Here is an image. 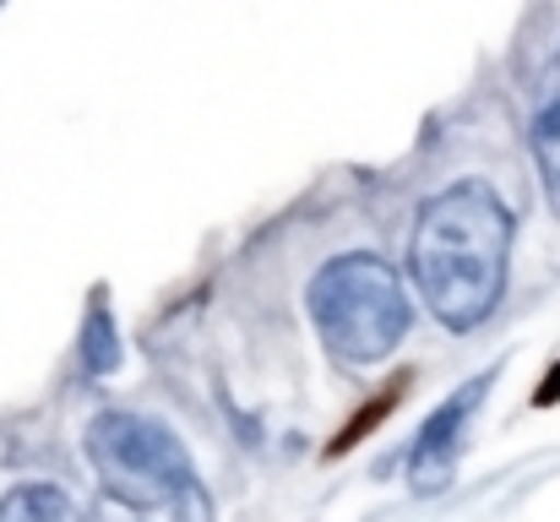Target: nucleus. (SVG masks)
<instances>
[{
    "mask_svg": "<svg viewBox=\"0 0 560 522\" xmlns=\"http://www.w3.org/2000/svg\"><path fill=\"white\" fill-rule=\"evenodd\" d=\"M512 229H517L512 207L485 179H457L419 207L408 240V272L441 327L474 333L501 305Z\"/></svg>",
    "mask_w": 560,
    "mask_h": 522,
    "instance_id": "f257e3e1",
    "label": "nucleus"
},
{
    "mask_svg": "<svg viewBox=\"0 0 560 522\" xmlns=\"http://www.w3.org/2000/svg\"><path fill=\"white\" fill-rule=\"evenodd\" d=\"M88 463L104 501L126 512H180L207 496L180 436L131 408H109L88 425Z\"/></svg>",
    "mask_w": 560,
    "mask_h": 522,
    "instance_id": "f03ea898",
    "label": "nucleus"
},
{
    "mask_svg": "<svg viewBox=\"0 0 560 522\" xmlns=\"http://www.w3.org/2000/svg\"><path fill=\"white\" fill-rule=\"evenodd\" d=\"M311 322L343 364H381L408 333V294L386 256L343 251L311 278Z\"/></svg>",
    "mask_w": 560,
    "mask_h": 522,
    "instance_id": "7ed1b4c3",
    "label": "nucleus"
},
{
    "mask_svg": "<svg viewBox=\"0 0 560 522\" xmlns=\"http://www.w3.org/2000/svg\"><path fill=\"white\" fill-rule=\"evenodd\" d=\"M485 392H490V375L457 386V392L424 419V430H419V441H413V457H408V479H413L419 496H435V490L452 485V468H457L463 436H468V425H474Z\"/></svg>",
    "mask_w": 560,
    "mask_h": 522,
    "instance_id": "20e7f679",
    "label": "nucleus"
},
{
    "mask_svg": "<svg viewBox=\"0 0 560 522\" xmlns=\"http://www.w3.org/2000/svg\"><path fill=\"white\" fill-rule=\"evenodd\" d=\"M528 142H534V164L545 179V196L560 218V49L534 82V104H528Z\"/></svg>",
    "mask_w": 560,
    "mask_h": 522,
    "instance_id": "39448f33",
    "label": "nucleus"
},
{
    "mask_svg": "<svg viewBox=\"0 0 560 522\" xmlns=\"http://www.w3.org/2000/svg\"><path fill=\"white\" fill-rule=\"evenodd\" d=\"M0 522H77V512L55 485H22L0 496Z\"/></svg>",
    "mask_w": 560,
    "mask_h": 522,
    "instance_id": "423d86ee",
    "label": "nucleus"
},
{
    "mask_svg": "<svg viewBox=\"0 0 560 522\" xmlns=\"http://www.w3.org/2000/svg\"><path fill=\"white\" fill-rule=\"evenodd\" d=\"M82 359L93 375H109L120 364V338H115V322H109V305H93L88 311V333H82Z\"/></svg>",
    "mask_w": 560,
    "mask_h": 522,
    "instance_id": "0eeeda50",
    "label": "nucleus"
},
{
    "mask_svg": "<svg viewBox=\"0 0 560 522\" xmlns=\"http://www.w3.org/2000/svg\"><path fill=\"white\" fill-rule=\"evenodd\" d=\"M88 522H212V501L201 496V501H190L180 512H126V507H115V501H98Z\"/></svg>",
    "mask_w": 560,
    "mask_h": 522,
    "instance_id": "6e6552de",
    "label": "nucleus"
},
{
    "mask_svg": "<svg viewBox=\"0 0 560 522\" xmlns=\"http://www.w3.org/2000/svg\"><path fill=\"white\" fill-rule=\"evenodd\" d=\"M397 397H402V381H397V386H386V392L375 397V403L365 408V414H360V419H349V425H343V436H338V446H332V452H343V446L365 441V430H371V425L381 419V414H386V408H397Z\"/></svg>",
    "mask_w": 560,
    "mask_h": 522,
    "instance_id": "1a4fd4ad",
    "label": "nucleus"
},
{
    "mask_svg": "<svg viewBox=\"0 0 560 522\" xmlns=\"http://www.w3.org/2000/svg\"><path fill=\"white\" fill-rule=\"evenodd\" d=\"M550 403H560V364L545 375V386H539V408H550Z\"/></svg>",
    "mask_w": 560,
    "mask_h": 522,
    "instance_id": "9d476101",
    "label": "nucleus"
}]
</instances>
